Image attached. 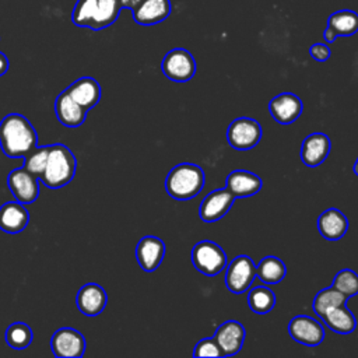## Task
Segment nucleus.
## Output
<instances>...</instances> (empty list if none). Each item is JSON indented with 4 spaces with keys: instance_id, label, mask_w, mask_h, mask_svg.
<instances>
[{
    "instance_id": "obj_9",
    "label": "nucleus",
    "mask_w": 358,
    "mask_h": 358,
    "mask_svg": "<svg viewBox=\"0 0 358 358\" xmlns=\"http://www.w3.org/2000/svg\"><path fill=\"white\" fill-rule=\"evenodd\" d=\"M50 348L57 358H81L85 352V338L76 329L62 327L52 334Z\"/></svg>"
},
{
    "instance_id": "obj_28",
    "label": "nucleus",
    "mask_w": 358,
    "mask_h": 358,
    "mask_svg": "<svg viewBox=\"0 0 358 358\" xmlns=\"http://www.w3.org/2000/svg\"><path fill=\"white\" fill-rule=\"evenodd\" d=\"M248 305L257 315L268 313L275 305L274 292L264 285H257L252 288L248 294Z\"/></svg>"
},
{
    "instance_id": "obj_33",
    "label": "nucleus",
    "mask_w": 358,
    "mask_h": 358,
    "mask_svg": "<svg viewBox=\"0 0 358 358\" xmlns=\"http://www.w3.org/2000/svg\"><path fill=\"white\" fill-rule=\"evenodd\" d=\"M309 53L316 62H326L330 57L331 50L324 43H313L309 49Z\"/></svg>"
},
{
    "instance_id": "obj_23",
    "label": "nucleus",
    "mask_w": 358,
    "mask_h": 358,
    "mask_svg": "<svg viewBox=\"0 0 358 358\" xmlns=\"http://www.w3.org/2000/svg\"><path fill=\"white\" fill-rule=\"evenodd\" d=\"M133 20L140 25H154L171 14L169 0H143L133 11Z\"/></svg>"
},
{
    "instance_id": "obj_32",
    "label": "nucleus",
    "mask_w": 358,
    "mask_h": 358,
    "mask_svg": "<svg viewBox=\"0 0 358 358\" xmlns=\"http://www.w3.org/2000/svg\"><path fill=\"white\" fill-rule=\"evenodd\" d=\"M193 357H222V352L217 341L211 337V338H203L194 345Z\"/></svg>"
},
{
    "instance_id": "obj_21",
    "label": "nucleus",
    "mask_w": 358,
    "mask_h": 358,
    "mask_svg": "<svg viewBox=\"0 0 358 358\" xmlns=\"http://www.w3.org/2000/svg\"><path fill=\"white\" fill-rule=\"evenodd\" d=\"M64 91L87 110L94 108L99 102L102 95L101 85L92 77H81L70 84Z\"/></svg>"
},
{
    "instance_id": "obj_10",
    "label": "nucleus",
    "mask_w": 358,
    "mask_h": 358,
    "mask_svg": "<svg viewBox=\"0 0 358 358\" xmlns=\"http://www.w3.org/2000/svg\"><path fill=\"white\" fill-rule=\"evenodd\" d=\"M7 186L14 199L22 204L36 201L39 196V179L24 166L15 168L7 175Z\"/></svg>"
},
{
    "instance_id": "obj_26",
    "label": "nucleus",
    "mask_w": 358,
    "mask_h": 358,
    "mask_svg": "<svg viewBox=\"0 0 358 358\" xmlns=\"http://www.w3.org/2000/svg\"><path fill=\"white\" fill-rule=\"evenodd\" d=\"M287 267L284 262L275 256L263 257L256 266V275L266 284H278L284 280Z\"/></svg>"
},
{
    "instance_id": "obj_22",
    "label": "nucleus",
    "mask_w": 358,
    "mask_h": 358,
    "mask_svg": "<svg viewBox=\"0 0 358 358\" xmlns=\"http://www.w3.org/2000/svg\"><path fill=\"white\" fill-rule=\"evenodd\" d=\"M262 179L249 171L236 169L227 176L225 187L234 194V197H249L262 189Z\"/></svg>"
},
{
    "instance_id": "obj_13",
    "label": "nucleus",
    "mask_w": 358,
    "mask_h": 358,
    "mask_svg": "<svg viewBox=\"0 0 358 358\" xmlns=\"http://www.w3.org/2000/svg\"><path fill=\"white\" fill-rule=\"evenodd\" d=\"M303 105L298 95L292 92H282L274 96L268 103L271 117L280 124L294 123L302 113Z\"/></svg>"
},
{
    "instance_id": "obj_16",
    "label": "nucleus",
    "mask_w": 358,
    "mask_h": 358,
    "mask_svg": "<svg viewBox=\"0 0 358 358\" xmlns=\"http://www.w3.org/2000/svg\"><path fill=\"white\" fill-rule=\"evenodd\" d=\"M108 302V295L103 287L95 282H88L84 284L77 295H76V305L78 310L90 317L98 316L102 313Z\"/></svg>"
},
{
    "instance_id": "obj_12",
    "label": "nucleus",
    "mask_w": 358,
    "mask_h": 358,
    "mask_svg": "<svg viewBox=\"0 0 358 358\" xmlns=\"http://www.w3.org/2000/svg\"><path fill=\"white\" fill-rule=\"evenodd\" d=\"M235 201L234 194L227 189H215L210 192L201 201L199 215L204 222H214L227 215Z\"/></svg>"
},
{
    "instance_id": "obj_2",
    "label": "nucleus",
    "mask_w": 358,
    "mask_h": 358,
    "mask_svg": "<svg viewBox=\"0 0 358 358\" xmlns=\"http://www.w3.org/2000/svg\"><path fill=\"white\" fill-rule=\"evenodd\" d=\"M120 10V0H77L71 21L77 27L99 31L112 25L117 20Z\"/></svg>"
},
{
    "instance_id": "obj_24",
    "label": "nucleus",
    "mask_w": 358,
    "mask_h": 358,
    "mask_svg": "<svg viewBox=\"0 0 358 358\" xmlns=\"http://www.w3.org/2000/svg\"><path fill=\"white\" fill-rule=\"evenodd\" d=\"M317 229L324 239L338 241L348 229V220L340 210L327 208L317 218Z\"/></svg>"
},
{
    "instance_id": "obj_25",
    "label": "nucleus",
    "mask_w": 358,
    "mask_h": 358,
    "mask_svg": "<svg viewBox=\"0 0 358 358\" xmlns=\"http://www.w3.org/2000/svg\"><path fill=\"white\" fill-rule=\"evenodd\" d=\"M322 320L330 330L338 334H348L354 331L357 327V320L354 315L350 312V309L347 308V305L336 306L327 310L322 316Z\"/></svg>"
},
{
    "instance_id": "obj_14",
    "label": "nucleus",
    "mask_w": 358,
    "mask_h": 358,
    "mask_svg": "<svg viewBox=\"0 0 358 358\" xmlns=\"http://www.w3.org/2000/svg\"><path fill=\"white\" fill-rule=\"evenodd\" d=\"M245 336V327L239 322L227 320L217 327L213 338L217 341L222 357H231L241 351Z\"/></svg>"
},
{
    "instance_id": "obj_6",
    "label": "nucleus",
    "mask_w": 358,
    "mask_h": 358,
    "mask_svg": "<svg viewBox=\"0 0 358 358\" xmlns=\"http://www.w3.org/2000/svg\"><path fill=\"white\" fill-rule=\"evenodd\" d=\"M262 138V127L256 119L252 117H236L227 129V140L235 150H250L255 148Z\"/></svg>"
},
{
    "instance_id": "obj_8",
    "label": "nucleus",
    "mask_w": 358,
    "mask_h": 358,
    "mask_svg": "<svg viewBox=\"0 0 358 358\" xmlns=\"http://www.w3.org/2000/svg\"><path fill=\"white\" fill-rule=\"evenodd\" d=\"M256 277V264L248 255L234 257L225 271V285L232 294H243Z\"/></svg>"
},
{
    "instance_id": "obj_20",
    "label": "nucleus",
    "mask_w": 358,
    "mask_h": 358,
    "mask_svg": "<svg viewBox=\"0 0 358 358\" xmlns=\"http://www.w3.org/2000/svg\"><path fill=\"white\" fill-rule=\"evenodd\" d=\"M29 213L20 201H7L0 207V229L6 234H18L27 228Z\"/></svg>"
},
{
    "instance_id": "obj_15",
    "label": "nucleus",
    "mask_w": 358,
    "mask_h": 358,
    "mask_svg": "<svg viewBox=\"0 0 358 358\" xmlns=\"http://www.w3.org/2000/svg\"><path fill=\"white\" fill-rule=\"evenodd\" d=\"M165 256V243L162 239L147 235L143 236L136 246V259L138 266L147 271H155Z\"/></svg>"
},
{
    "instance_id": "obj_29",
    "label": "nucleus",
    "mask_w": 358,
    "mask_h": 358,
    "mask_svg": "<svg viewBox=\"0 0 358 358\" xmlns=\"http://www.w3.org/2000/svg\"><path fill=\"white\" fill-rule=\"evenodd\" d=\"M6 343L14 350H25L32 341V330L24 322L11 323L6 330Z\"/></svg>"
},
{
    "instance_id": "obj_36",
    "label": "nucleus",
    "mask_w": 358,
    "mask_h": 358,
    "mask_svg": "<svg viewBox=\"0 0 358 358\" xmlns=\"http://www.w3.org/2000/svg\"><path fill=\"white\" fill-rule=\"evenodd\" d=\"M354 173L358 176V158H357V161L354 164Z\"/></svg>"
},
{
    "instance_id": "obj_5",
    "label": "nucleus",
    "mask_w": 358,
    "mask_h": 358,
    "mask_svg": "<svg viewBox=\"0 0 358 358\" xmlns=\"http://www.w3.org/2000/svg\"><path fill=\"white\" fill-rule=\"evenodd\" d=\"M192 263L204 275H217L227 266L224 249L213 241H200L192 249Z\"/></svg>"
},
{
    "instance_id": "obj_17",
    "label": "nucleus",
    "mask_w": 358,
    "mask_h": 358,
    "mask_svg": "<svg viewBox=\"0 0 358 358\" xmlns=\"http://www.w3.org/2000/svg\"><path fill=\"white\" fill-rule=\"evenodd\" d=\"M331 141L324 133H312L306 136L301 145V159L306 166H319L329 155Z\"/></svg>"
},
{
    "instance_id": "obj_31",
    "label": "nucleus",
    "mask_w": 358,
    "mask_h": 358,
    "mask_svg": "<svg viewBox=\"0 0 358 358\" xmlns=\"http://www.w3.org/2000/svg\"><path fill=\"white\" fill-rule=\"evenodd\" d=\"M48 155H49V145L35 147L31 152H28L24 157V165L22 166L39 179L41 175L45 171Z\"/></svg>"
},
{
    "instance_id": "obj_27",
    "label": "nucleus",
    "mask_w": 358,
    "mask_h": 358,
    "mask_svg": "<svg viewBox=\"0 0 358 358\" xmlns=\"http://www.w3.org/2000/svg\"><path fill=\"white\" fill-rule=\"evenodd\" d=\"M347 296H344L340 291H337L333 285L327 287V288H323L322 291H319L315 298H313V302H312V308H313V312L322 317L327 310L336 308V306H341V305H345L347 302Z\"/></svg>"
},
{
    "instance_id": "obj_11",
    "label": "nucleus",
    "mask_w": 358,
    "mask_h": 358,
    "mask_svg": "<svg viewBox=\"0 0 358 358\" xmlns=\"http://www.w3.org/2000/svg\"><path fill=\"white\" fill-rule=\"evenodd\" d=\"M288 333L292 340L308 347L319 345L324 340L323 326L306 315L294 316L288 323Z\"/></svg>"
},
{
    "instance_id": "obj_7",
    "label": "nucleus",
    "mask_w": 358,
    "mask_h": 358,
    "mask_svg": "<svg viewBox=\"0 0 358 358\" xmlns=\"http://www.w3.org/2000/svg\"><path fill=\"white\" fill-rule=\"evenodd\" d=\"M196 60L192 53L183 48L169 50L161 63V70L166 78L176 83H186L196 73Z\"/></svg>"
},
{
    "instance_id": "obj_34",
    "label": "nucleus",
    "mask_w": 358,
    "mask_h": 358,
    "mask_svg": "<svg viewBox=\"0 0 358 358\" xmlns=\"http://www.w3.org/2000/svg\"><path fill=\"white\" fill-rule=\"evenodd\" d=\"M8 66H10V62H8L7 56L3 52H0V77L7 73Z\"/></svg>"
},
{
    "instance_id": "obj_3",
    "label": "nucleus",
    "mask_w": 358,
    "mask_h": 358,
    "mask_svg": "<svg viewBox=\"0 0 358 358\" xmlns=\"http://www.w3.org/2000/svg\"><path fill=\"white\" fill-rule=\"evenodd\" d=\"M77 161L71 150L62 144H49L46 166L39 180L49 189H59L70 183L76 175Z\"/></svg>"
},
{
    "instance_id": "obj_18",
    "label": "nucleus",
    "mask_w": 358,
    "mask_h": 358,
    "mask_svg": "<svg viewBox=\"0 0 358 358\" xmlns=\"http://www.w3.org/2000/svg\"><path fill=\"white\" fill-rule=\"evenodd\" d=\"M358 31V14L352 10H340L327 18V27L323 38L327 43L336 41L337 36H350Z\"/></svg>"
},
{
    "instance_id": "obj_4",
    "label": "nucleus",
    "mask_w": 358,
    "mask_h": 358,
    "mask_svg": "<svg viewBox=\"0 0 358 358\" xmlns=\"http://www.w3.org/2000/svg\"><path fill=\"white\" fill-rule=\"evenodd\" d=\"M204 186L203 169L190 162L173 166L165 179V190L175 200H189L196 197Z\"/></svg>"
},
{
    "instance_id": "obj_1",
    "label": "nucleus",
    "mask_w": 358,
    "mask_h": 358,
    "mask_svg": "<svg viewBox=\"0 0 358 358\" xmlns=\"http://www.w3.org/2000/svg\"><path fill=\"white\" fill-rule=\"evenodd\" d=\"M0 147L8 158H24L38 147L35 127L25 116L8 113L0 122Z\"/></svg>"
},
{
    "instance_id": "obj_30",
    "label": "nucleus",
    "mask_w": 358,
    "mask_h": 358,
    "mask_svg": "<svg viewBox=\"0 0 358 358\" xmlns=\"http://www.w3.org/2000/svg\"><path fill=\"white\" fill-rule=\"evenodd\" d=\"M331 285L344 296L351 298L358 294V274L350 268H343L334 275Z\"/></svg>"
},
{
    "instance_id": "obj_19",
    "label": "nucleus",
    "mask_w": 358,
    "mask_h": 358,
    "mask_svg": "<svg viewBox=\"0 0 358 358\" xmlns=\"http://www.w3.org/2000/svg\"><path fill=\"white\" fill-rule=\"evenodd\" d=\"M55 113L66 127H78L85 122L87 109L78 105L66 91L60 92L55 101Z\"/></svg>"
},
{
    "instance_id": "obj_35",
    "label": "nucleus",
    "mask_w": 358,
    "mask_h": 358,
    "mask_svg": "<svg viewBox=\"0 0 358 358\" xmlns=\"http://www.w3.org/2000/svg\"><path fill=\"white\" fill-rule=\"evenodd\" d=\"M143 0H120L122 8H129V10H134Z\"/></svg>"
}]
</instances>
